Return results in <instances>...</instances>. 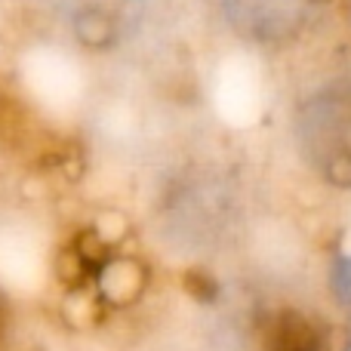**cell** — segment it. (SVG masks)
Listing matches in <instances>:
<instances>
[{
    "label": "cell",
    "instance_id": "cell-1",
    "mask_svg": "<svg viewBox=\"0 0 351 351\" xmlns=\"http://www.w3.org/2000/svg\"><path fill=\"white\" fill-rule=\"evenodd\" d=\"M265 351H317V333L305 317L284 311L265 330Z\"/></svg>",
    "mask_w": 351,
    "mask_h": 351
}]
</instances>
